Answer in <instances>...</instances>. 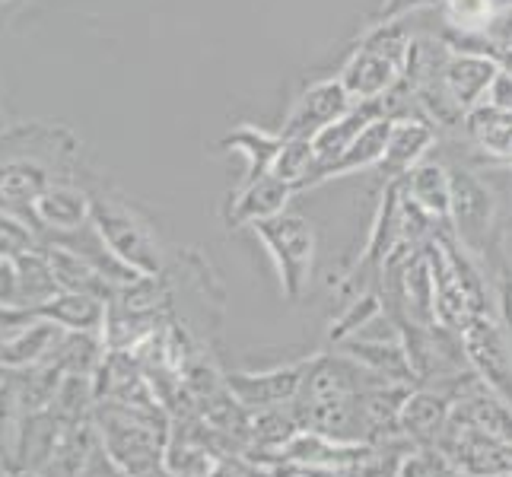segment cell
<instances>
[{
  "label": "cell",
  "mask_w": 512,
  "mask_h": 477,
  "mask_svg": "<svg viewBox=\"0 0 512 477\" xmlns=\"http://www.w3.org/2000/svg\"><path fill=\"white\" fill-rule=\"evenodd\" d=\"M249 229L261 239L264 252L271 255L284 299H290V303H299L303 293L309 290V280H312L315 226L306 217L284 210V214H277V217L252 223Z\"/></svg>",
  "instance_id": "1"
},
{
  "label": "cell",
  "mask_w": 512,
  "mask_h": 477,
  "mask_svg": "<svg viewBox=\"0 0 512 477\" xmlns=\"http://www.w3.org/2000/svg\"><path fill=\"white\" fill-rule=\"evenodd\" d=\"M462 347L474 376L493 395H500L506 404H512V341L497 318V309L471 318L468 328L462 331Z\"/></svg>",
  "instance_id": "2"
},
{
  "label": "cell",
  "mask_w": 512,
  "mask_h": 477,
  "mask_svg": "<svg viewBox=\"0 0 512 477\" xmlns=\"http://www.w3.org/2000/svg\"><path fill=\"white\" fill-rule=\"evenodd\" d=\"M452 201H449V226L455 239L478 258L487 252V236L497 223V201L490 188L468 169H449Z\"/></svg>",
  "instance_id": "3"
},
{
  "label": "cell",
  "mask_w": 512,
  "mask_h": 477,
  "mask_svg": "<svg viewBox=\"0 0 512 477\" xmlns=\"http://www.w3.org/2000/svg\"><path fill=\"white\" fill-rule=\"evenodd\" d=\"M436 446L455 471H462V477H512V443L478 427L449 420Z\"/></svg>",
  "instance_id": "4"
},
{
  "label": "cell",
  "mask_w": 512,
  "mask_h": 477,
  "mask_svg": "<svg viewBox=\"0 0 512 477\" xmlns=\"http://www.w3.org/2000/svg\"><path fill=\"white\" fill-rule=\"evenodd\" d=\"M350 105L347 90L341 86L338 77H328V80H315L309 83L303 93L296 96L293 109L284 121V128H280V134L284 137H306L312 140L315 134H319L322 128H328L331 121H338Z\"/></svg>",
  "instance_id": "5"
},
{
  "label": "cell",
  "mask_w": 512,
  "mask_h": 477,
  "mask_svg": "<svg viewBox=\"0 0 512 477\" xmlns=\"http://www.w3.org/2000/svg\"><path fill=\"white\" fill-rule=\"evenodd\" d=\"M500 58L493 51H468V48H452L446 67H443V86L452 96V102L465 115L478 109L487 99V90L493 77L500 74Z\"/></svg>",
  "instance_id": "6"
},
{
  "label": "cell",
  "mask_w": 512,
  "mask_h": 477,
  "mask_svg": "<svg viewBox=\"0 0 512 477\" xmlns=\"http://www.w3.org/2000/svg\"><path fill=\"white\" fill-rule=\"evenodd\" d=\"M433 144H436V128L427 118H420V115L395 118L385 153L376 166L382 188L392 185V182H401L414 166H420L423 159H427V153L433 150Z\"/></svg>",
  "instance_id": "7"
},
{
  "label": "cell",
  "mask_w": 512,
  "mask_h": 477,
  "mask_svg": "<svg viewBox=\"0 0 512 477\" xmlns=\"http://www.w3.org/2000/svg\"><path fill=\"white\" fill-rule=\"evenodd\" d=\"M401 67L382 58L379 51L357 45L350 51V58L338 70V80L347 90L350 102H379L401 83Z\"/></svg>",
  "instance_id": "8"
},
{
  "label": "cell",
  "mask_w": 512,
  "mask_h": 477,
  "mask_svg": "<svg viewBox=\"0 0 512 477\" xmlns=\"http://www.w3.org/2000/svg\"><path fill=\"white\" fill-rule=\"evenodd\" d=\"M376 115H385L382 99H379V102H357V105H350V109H347L338 121H331L328 128H322L319 134L312 137L315 169H312V175H309V185H306V188L322 185L325 172H328L334 163H338V159L344 156V150L353 144V140H357V134H360Z\"/></svg>",
  "instance_id": "9"
},
{
  "label": "cell",
  "mask_w": 512,
  "mask_h": 477,
  "mask_svg": "<svg viewBox=\"0 0 512 477\" xmlns=\"http://www.w3.org/2000/svg\"><path fill=\"white\" fill-rule=\"evenodd\" d=\"M296 194V185L277 179V175H261L255 182H245L239 185V191L229 198V207H226V223L229 226H252L258 220H268V217H277L284 214L290 207Z\"/></svg>",
  "instance_id": "10"
},
{
  "label": "cell",
  "mask_w": 512,
  "mask_h": 477,
  "mask_svg": "<svg viewBox=\"0 0 512 477\" xmlns=\"http://www.w3.org/2000/svg\"><path fill=\"white\" fill-rule=\"evenodd\" d=\"M452 420V398L430 392V388H417L408 392L401 404V433L411 436L420 446H436L443 439Z\"/></svg>",
  "instance_id": "11"
},
{
  "label": "cell",
  "mask_w": 512,
  "mask_h": 477,
  "mask_svg": "<svg viewBox=\"0 0 512 477\" xmlns=\"http://www.w3.org/2000/svg\"><path fill=\"white\" fill-rule=\"evenodd\" d=\"M309 360H299L290 366H277V369H264V373H252V376H236L233 385L245 404L252 408H277L284 401H296L299 388H303Z\"/></svg>",
  "instance_id": "12"
},
{
  "label": "cell",
  "mask_w": 512,
  "mask_h": 477,
  "mask_svg": "<svg viewBox=\"0 0 512 477\" xmlns=\"http://www.w3.org/2000/svg\"><path fill=\"white\" fill-rule=\"evenodd\" d=\"M398 185L420 210H427L433 220L449 223L452 182H449V166L446 163H439V159H436V163H433V159H423V163L414 166Z\"/></svg>",
  "instance_id": "13"
},
{
  "label": "cell",
  "mask_w": 512,
  "mask_h": 477,
  "mask_svg": "<svg viewBox=\"0 0 512 477\" xmlns=\"http://www.w3.org/2000/svg\"><path fill=\"white\" fill-rule=\"evenodd\" d=\"M392 125L395 118L392 115H376L369 125L357 134V140L344 150V156L334 163L328 172H325V182H334V179H344V175H353V172H363V169H376L379 159L385 153V144H388V134H392Z\"/></svg>",
  "instance_id": "14"
},
{
  "label": "cell",
  "mask_w": 512,
  "mask_h": 477,
  "mask_svg": "<svg viewBox=\"0 0 512 477\" xmlns=\"http://www.w3.org/2000/svg\"><path fill=\"white\" fill-rule=\"evenodd\" d=\"M284 144V134L280 131H264V128H255V125H239L233 134H226L220 140L223 150H233V153H242L245 156V182H255L261 175L271 172V163L274 156Z\"/></svg>",
  "instance_id": "15"
},
{
  "label": "cell",
  "mask_w": 512,
  "mask_h": 477,
  "mask_svg": "<svg viewBox=\"0 0 512 477\" xmlns=\"http://www.w3.org/2000/svg\"><path fill=\"white\" fill-rule=\"evenodd\" d=\"M465 131L481 153L512 163V112L478 105L465 115Z\"/></svg>",
  "instance_id": "16"
},
{
  "label": "cell",
  "mask_w": 512,
  "mask_h": 477,
  "mask_svg": "<svg viewBox=\"0 0 512 477\" xmlns=\"http://www.w3.org/2000/svg\"><path fill=\"white\" fill-rule=\"evenodd\" d=\"M404 20H408V16H404ZM404 20L373 23L363 32V39H360V45L373 48V51H379L382 58L398 64L401 74H404V67H408V55H411V45H414V32H411V26L404 23Z\"/></svg>",
  "instance_id": "17"
},
{
  "label": "cell",
  "mask_w": 512,
  "mask_h": 477,
  "mask_svg": "<svg viewBox=\"0 0 512 477\" xmlns=\"http://www.w3.org/2000/svg\"><path fill=\"white\" fill-rule=\"evenodd\" d=\"M312 169H315L312 140H306V137H284V144H280L274 163H271V175L296 185V191H306Z\"/></svg>",
  "instance_id": "18"
},
{
  "label": "cell",
  "mask_w": 512,
  "mask_h": 477,
  "mask_svg": "<svg viewBox=\"0 0 512 477\" xmlns=\"http://www.w3.org/2000/svg\"><path fill=\"white\" fill-rule=\"evenodd\" d=\"M443 16L455 32L484 35L497 20V10L493 0H443Z\"/></svg>",
  "instance_id": "19"
},
{
  "label": "cell",
  "mask_w": 512,
  "mask_h": 477,
  "mask_svg": "<svg viewBox=\"0 0 512 477\" xmlns=\"http://www.w3.org/2000/svg\"><path fill=\"white\" fill-rule=\"evenodd\" d=\"M379 312H385L379 293H373V290L357 293L350 299V306H344V312L331 322V344H338V341L350 338V334H357L363 325L373 322Z\"/></svg>",
  "instance_id": "20"
},
{
  "label": "cell",
  "mask_w": 512,
  "mask_h": 477,
  "mask_svg": "<svg viewBox=\"0 0 512 477\" xmlns=\"http://www.w3.org/2000/svg\"><path fill=\"white\" fill-rule=\"evenodd\" d=\"M427 7H443V0H382V7L376 10L373 23H388V20H404L417 10Z\"/></svg>",
  "instance_id": "21"
},
{
  "label": "cell",
  "mask_w": 512,
  "mask_h": 477,
  "mask_svg": "<svg viewBox=\"0 0 512 477\" xmlns=\"http://www.w3.org/2000/svg\"><path fill=\"white\" fill-rule=\"evenodd\" d=\"M493 293H497V318L503 322L509 341H512V264H506V268H500L497 274V287H493Z\"/></svg>",
  "instance_id": "22"
},
{
  "label": "cell",
  "mask_w": 512,
  "mask_h": 477,
  "mask_svg": "<svg viewBox=\"0 0 512 477\" xmlns=\"http://www.w3.org/2000/svg\"><path fill=\"white\" fill-rule=\"evenodd\" d=\"M484 105L500 109V112H512V70L509 67H500V74L493 77Z\"/></svg>",
  "instance_id": "23"
}]
</instances>
